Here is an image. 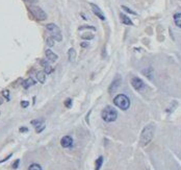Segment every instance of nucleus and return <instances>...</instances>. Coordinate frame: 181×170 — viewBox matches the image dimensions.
I'll return each mask as SVG.
<instances>
[{
    "label": "nucleus",
    "mask_w": 181,
    "mask_h": 170,
    "mask_svg": "<svg viewBox=\"0 0 181 170\" xmlns=\"http://www.w3.org/2000/svg\"><path fill=\"white\" fill-rule=\"evenodd\" d=\"M13 156V154H9V156H6V158H4V159H3V160H0V163H3V162L7 161V160H9V158H11V156Z\"/></svg>",
    "instance_id": "obj_33"
},
{
    "label": "nucleus",
    "mask_w": 181,
    "mask_h": 170,
    "mask_svg": "<svg viewBox=\"0 0 181 170\" xmlns=\"http://www.w3.org/2000/svg\"><path fill=\"white\" fill-rule=\"evenodd\" d=\"M35 84V81L32 79V78H28L26 81H22V86H23L24 89H28L30 86H33Z\"/></svg>",
    "instance_id": "obj_14"
},
{
    "label": "nucleus",
    "mask_w": 181,
    "mask_h": 170,
    "mask_svg": "<svg viewBox=\"0 0 181 170\" xmlns=\"http://www.w3.org/2000/svg\"><path fill=\"white\" fill-rule=\"evenodd\" d=\"M121 81H122V78H121V76H119L118 75L117 77L112 81V83L110 84V86H109V89H108V91H109L110 93L111 92H114V91H116V90L118 89V88L120 87V85H121Z\"/></svg>",
    "instance_id": "obj_7"
},
{
    "label": "nucleus",
    "mask_w": 181,
    "mask_h": 170,
    "mask_svg": "<svg viewBox=\"0 0 181 170\" xmlns=\"http://www.w3.org/2000/svg\"><path fill=\"white\" fill-rule=\"evenodd\" d=\"M41 65L44 67V68H46L47 66H49L48 62H46V61H45V60H42V61H41Z\"/></svg>",
    "instance_id": "obj_30"
},
{
    "label": "nucleus",
    "mask_w": 181,
    "mask_h": 170,
    "mask_svg": "<svg viewBox=\"0 0 181 170\" xmlns=\"http://www.w3.org/2000/svg\"><path fill=\"white\" fill-rule=\"evenodd\" d=\"M29 11L32 14V16L35 17L37 20L39 21H45L47 19V14L44 12L43 9L40 6H35V5H30Z\"/></svg>",
    "instance_id": "obj_4"
},
{
    "label": "nucleus",
    "mask_w": 181,
    "mask_h": 170,
    "mask_svg": "<svg viewBox=\"0 0 181 170\" xmlns=\"http://www.w3.org/2000/svg\"><path fill=\"white\" fill-rule=\"evenodd\" d=\"M102 164H103V156H99V158L97 159V161H96V167H95V170L100 169L101 166H102Z\"/></svg>",
    "instance_id": "obj_17"
},
{
    "label": "nucleus",
    "mask_w": 181,
    "mask_h": 170,
    "mask_svg": "<svg viewBox=\"0 0 181 170\" xmlns=\"http://www.w3.org/2000/svg\"><path fill=\"white\" fill-rule=\"evenodd\" d=\"M60 144H62V147L65 148H68V147H71L72 144H73V140L70 136H65L62 137V140H60Z\"/></svg>",
    "instance_id": "obj_8"
},
{
    "label": "nucleus",
    "mask_w": 181,
    "mask_h": 170,
    "mask_svg": "<svg viewBox=\"0 0 181 170\" xmlns=\"http://www.w3.org/2000/svg\"><path fill=\"white\" fill-rule=\"evenodd\" d=\"M79 30H83V29H91L93 30V31H95L96 30V28L94 27V26H89V25H83V26H80V27L78 28Z\"/></svg>",
    "instance_id": "obj_24"
},
{
    "label": "nucleus",
    "mask_w": 181,
    "mask_h": 170,
    "mask_svg": "<svg viewBox=\"0 0 181 170\" xmlns=\"http://www.w3.org/2000/svg\"><path fill=\"white\" fill-rule=\"evenodd\" d=\"M153 136H154L153 124H148L147 126L144 127L142 134H141V139H140L141 146H146V145L149 144L152 139H153Z\"/></svg>",
    "instance_id": "obj_1"
},
{
    "label": "nucleus",
    "mask_w": 181,
    "mask_h": 170,
    "mask_svg": "<svg viewBox=\"0 0 181 170\" xmlns=\"http://www.w3.org/2000/svg\"><path fill=\"white\" fill-rule=\"evenodd\" d=\"M114 104L115 106H117L118 108H120L121 110L126 111L130 106V100L129 98L124 94H119L114 98Z\"/></svg>",
    "instance_id": "obj_3"
},
{
    "label": "nucleus",
    "mask_w": 181,
    "mask_h": 170,
    "mask_svg": "<svg viewBox=\"0 0 181 170\" xmlns=\"http://www.w3.org/2000/svg\"><path fill=\"white\" fill-rule=\"evenodd\" d=\"M46 43L49 47H52L53 45H54V39H53L52 37H48L46 39Z\"/></svg>",
    "instance_id": "obj_21"
},
{
    "label": "nucleus",
    "mask_w": 181,
    "mask_h": 170,
    "mask_svg": "<svg viewBox=\"0 0 181 170\" xmlns=\"http://www.w3.org/2000/svg\"><path fill=\"white\" fill-rule=\"evenodd\" d=\"M43 120H32L31 121V124L33 125V126H38L39 124H41V123H43Z\"/></svg>",
    "instance_id": "obj_26"
},
{
    "label": "nucleus",
    "mask_w": 181,
    "mask_h": 170,
    "mask_svg": "<svg viewBox=\"0 0 181 170\" xmlns=\"http://www.w3.org/2000/svg\"><path fill=\"white\" fill-rule=\"evenodd\" d=\"M52 71H53V69L51 68L50 66H47L46 68H45V73L46 74H50V73H52Z\"/></svg>",
    "instance_id": "obj_27"
},
{
    "label": "nucleus",
    "mask_w": 181,
    "mask_h": 170,
    "mask_svg": "<svg viewBox=\"0 0 181 170\" xmlns=\"http://www.w3.org/2000/svg\"><path fill=\"white\" fill-rule=\"evenodd\" d=\"M143 74H144L145 76H147L149 79H153V70H152V68L143 70Z\"/></svg>",
    "instance_id": "obj_16"
},
{
    "label": "nucleus",
    "mask_w": 181,
    "mask_h": 170,
    "mask_svg": "<svg viewBox=\"0 0 181 170\" xmlns=\"http://www.w3.org/2000/svg\"><path fill=\"white\" fill-rule=\"evenodd\" d=\"M19 163H20V160H16V162L13 164V168H14V169H17L19 166Z\"/></svg>",
    "instance_id": "obj_32"
},
{
    "label": "nucleus",
    "mask_w": 181,
    "mask_h": 170,
    "mask_svg": "<svg viewBox=\"0 0 181 170\" xmlns=\"http://www.w3.org/2000/svg\"><path fill=\"white\" fill-rule=\"evenodd\" d=\"M68 60H69V62H75L76 51L74 48H70L69 50H68Z\"/></svg>",
    "instance_id": "obj_12"
},
{
    "label": "nucleus",
    "mask_w": 181,
    "mask_h": 170,
    "mask_svg": "<svg viewBox=\"0 0 181 170\" xmlns=\"http://www.w3.org/2000/svg\"><path fill=\"white\" fill-rule=\"evenodd\" d=\"M65 106H67L68 109H70L72 106V99L71 98H68L66 101H65Z\"/></svg>",
    "instance_id": "obj_25"
},
{
    "label": "nucleus",
    "mask_w": 181,
    "mask_h": 170,
    "mask_svg": "<svg viewBox=\"0 0 181 170\" xmlns=\"http://www.w3.org/2000/svg\"><path fill=\"white\" fill-rule=\"evenodd\" d=\"M37 78H38V81H39L41 84L45 83V81H46V73H45V71H39L38 72Z\"/></svg>",
    "instance_id": "obj_13"
},
{
    "label": "nucleus",
    "mask_w": 181,
    "mask_h": 170,
    "mask_svg": "<svg viewBox=\"0 0 181 170\" xmlns=\"http://www.w3.org/2000/svg\"><path fill=\"white\" fill-rule=\"evenodd\" d=\"M46 29L50 32L51 35L52 34H57V32H60V29L58 28L57 25H55L54 23H49L46 25Z\"/></svg>",
    "instance_id": "obj_9"
},
{
    "label": "nucleus",
    "mask_w": 181,
    "mask_h": 170,
    "mask_svg": "<svg viewBox=\"0 0 181 170\" xmlns=\"http://www.w3.org/2000/svg\"><path fill=\"white\" fill-rule=\"evenodd\" d=\"M2 94H3V96H5L7 98V100H9V90H4L2 92Z\"/></svg>",
    "instance_id": "obj_29"
},
{
    "label": "nucleus",
    "mask_w": 181,
    "mask_h": 170,
    "mask_svg": "<svg viewBox=\"0 0 181 170\" xmlns=\"http://www.w3.org/2000/svg\"><path fill=\"white\" fill-rule=\"evenodd\" d=\"M81 38H82L83 40H92V39H94V35H93V34H83V35L81 36Z\"/></svg>",
    "instance_id": "obj_22"
},
{
    "label": "nucleus",
    "mask_w": 181,
    "mask_h": 170,
    "mask_svg": "<svg viewBox=\"0 0 181 170\" xmlns=\"http://www.w3.org/2000/svg\"><path fill=\"white\" fill-rule=\"evenodd\" d=\"M89 5H91V7H92L93 13H94V14L96 15V16L98 17V18L100 19V20H102V21L105 20V16H104L103 12L101 11V9L98 6V5L94 4V3H89Z\"/></svg>",
    "instance_id": "obj_6"
},
{
    "label": "nucleus",
    "mask_w": 181,
    "mask_h": 170,
    "mask_svg": "<svg viewBox=\"0 0 181 170\" xmlns=\"http://www.w3.org/2000/svg\"><path fill=\"white\" fill-rule=\"evenodd\" d=\"M51 37L53 38V39L55 40V41H57V42H60L62 40V36L60 32H57V34H52L51 35Z\"/></svg>",
    "instance_id": "obj_18"
},
{
    "label": "nucleus",
    "mask_w": 181,
    "mask_h": 170,
    "mask_svg": "<svg viewBox=\"0 0 181 170\" xmlns=\"http://www.w3.org/2000/svg\"><path fill=\"white\" fill-rule=\"evenodd\" d=\"M174 22L176 24V26L181 28V13H176L174 15Z\"/></svg>",
    "instance_id": "obj_15"
},
{
    "label": "nucleus",
    "mask_w": 181,
    "mask_h": 170,
    "mask_svg": "<svg viewBox=\"0 0 181 170\" xmlns=\"http://www.w3.org/2000/svg\"><path fill=\"white\" fill-rule=\"evenodd\" d=\"M122 9H124V11H125V12L126 13H128V14H131V15H138L136 14V13L134 12V11H132V9H129V7H127V6H125V5H122Z\"/></svg>",
    "instance_id": "obj_20"
},
{
    "label": "nucleus",
    "mask_w": 181,
    "mask_h": 170,
    "mask_svg": "<svg viewBox=\"0 0 181 170\" xmlns=\"http://www.w3.org/2000/svg\"><path fill=\"white\" fill-rule=\"evenodd\" d=\"M25 2H27V3H29V4H35V3H37L39 0H24Z\"/></svg>",
    "instance_id": "obj_31"
},
{
    "label": "nucleus",
    "mask_w": 181,
    "mask_h": 170,
    "mask_svg": "<svg viewBox=\"0 0 181 170\" xmlns=\"http://www.w3.org/2000/svg\"><path fill=\"white\" fill-rule=\"evenodd\" d=\"M80 46L83 47V48H87V47H89V43H87V42H82V43L80 44Z\"/></svg>",
    "instance_id": "obj_34"
},
{
    "label": "nucleus",
    "mask_w": 181,
    "mask_h": 170,
    "mask_svg": "<svg viewBox=\"0 0 181 170\" xmlns=\"http://www.w3.org/2000/svg\"><path fill=\"white\" fill-rule=\"evenodd\" d=\"M21 106H22V108H27L28 106H29V102L26 100H23V101H21Z\"/></svg>",
    "instance_id": "obj_28"
},
{
    "label": "nucleus",
    "mask_w": 181,
    "mask_h": 170,
    "mask_svg": "<svg viewBox=\"0 0 181 170\" xmlns=\"http://www.w3.org/2000/svg\"><path fill=\"white\" fill-rule=\"evenodd\" d=\"M120 18H121L122 23L125 24V25H133V22L131 21V19L129 17H127L125 14H120Z\"/></svg>",
    "instance_id": "obj_11"
},
{
    "label": "nucleus",
    "mask_w": 181,
    "mask_h": 170,
    "mask_svg": "<svg viewBox=\"0 0 181 170\" xmlns=\"http://www.w3.org/2000/svg\"><path fill=\"white\" fill-rule=\"evenodd\" d=\"M27 131H28L27 127H20V131H21V133H26Z\"/></svg>",
    "instance_id": "obj_35"
},
{
    "label": "nucleus",
    "mask_w": 181,
    "mask_h": 170,
    "mask_svg": "<svg viewBox=\"0 0 181 170\" xmlns=\"http://www.w3.org/2000/svg\"><path fill=\"white\" fill-rule=\"evenodd\" d=\"M45 129V123H41V124H39V125H38V126H35V131H37L38 134L39 133H41L42 131H43V129Z\"/></svg>",
    "instance_id": "obj_23"
},
{
    "label": "nucleus",
    "mask_w": 181,
    "mask_h": 170,
    "mask_svg": "<svg viewBox=\"0 0 181 170\" xmlns=\"http://www.w3.org/2000/svg\"><path fill=\"white\" fill-rule=\"evenodd\" d=\"M46 56L50 62H55V61H57L58 56L57 54H55L53 51H51L50 49H47L46 50Z\"/></svg>",
    "instance_id": "obj_10"
},
{
    "label": "nucleus",
    "mask_w": 181,
    "mask_h": 170,
    "mask_svg": "<svg viewBox=\"0 0 181 170\" xmlns=\"http://www.w3.org/2000/svg\"><path fill=\"white\" fill-rule=\"evenodd\" d=\"M0 104H2V99L0 98Z\"/></svg>",
    "instance_id": "obj_36"
},
{
    "label": "nucleus",
    "mask_w": 181,
    "mask_h": 170,
    "mask_svg": "<svg viewBox=\"0 0 181 170\" xmlns=\"http://www.w3.org/2000/svg\"><path fill=\"white\" fill-rule=\"evenodd\" d=\"M28 170H42V167L39 165V164H31V165L29 166V168H28Z\"/></svg>",
    "instance_id": "obj_19"
},
{
    "label": "nucleus",
    "mask_w": 181,
    "mask_h": 170,
    "mask_svg": "<svg viewBox=\"0 0 181 170\" xmlns=\"http://www.w3.org/2000/svg\"><path fill=\"white\" fill-rule=\"evenodd\" d=\"M101 117H102V119L105 122H114L118 117V112L112 106H107L102 110Z\"/></svg>",
    "instance_id": "obj_2"
},
{
    "label": "nucleus",
    "mask_w": 181,
    "mask_h": 170,
    "mask_svg": "<svg viewBox=\"0 0 181 170\" xmlns=\"http://www.w3.org/2000/svg\"><path fill=\"white\" fill-rule=\"evenodd\" d=\"M131 86L134 88L135 90H138V91H141L145 88V84L144 81L138 77H133L131 79Z\"/></svg>",
    "instance_id": "obj_5"
}]
</instances>
